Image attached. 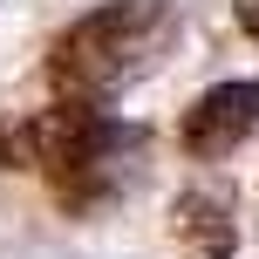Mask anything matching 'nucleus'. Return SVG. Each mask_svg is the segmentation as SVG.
<instances>
[{"label": "nucleus", "mask_w": 259, "mask_h": 259, "mask_svg": "<svg viewBox=\"0 0 259 259\" xmlns=\"http://www.w3.org/2000/svg\"><path fill=\"white\" fill-rule=\"evenodd\" d=\"M157 27V0H116V7H96L82 14L68 34H55L48 48V82L68 96H96L137 62V48L150 41Z\"/></svg>", "instance_id": "1"}, {"label": "nucleus", "mask_w": 259, "mask_h": 259, "mask_svg": "<svg viewBox=\"0 0 259 259\" xmlns=\"http://www.w3.org/2000/svg\"><path fill=\"white\" fill-rule=\"evenodd\" d=\"M7 164H21V170H48L55 184H75V178H89L96 164L109 157V123L96 116L89 103H55V109H41V116H27L21 130H7Z\"/></svg>", "instance_id": "2"}, {"label": "nucleus", "mask_w": 259, "mask_h": 259, "mask_svg": "<svg viewBox=\"0 0 259 259\" xmlns=\"http://www.w3.org/2000/svg\"><path fill=\"white\" fill-rule=\"evenodd\" d=\"M252 130H259V82H219L184 109L178 143L191 157H232Z\"/></svg>", "instance_id": "3"}, {"label": "nucleus", "mask_w": 259, "mask_h": 259, "mask_svg": "<svg viewBox=\"0 0 259 259\" xmlns=\"http://www.w3.org/2000/svg\"><path fill=\"white\" fill-rule=\"evenodd\" d=\"M170 232H178L184 259H232V246H239L232 205L211 198V191H184L178 205H170Z\"/></svg>", "instance_id": "4"}, {"label": "nucleus", "mask_w": 259, "mask_h": 259, "mask_svg": "<svg viewBox=\"0 0 259 259\" xmlns=\"http://www.w3.org/2000/svg\"><path fill=\"white\" fill-rule=\"evenodd\" d=\"M239 27H246V34L259 41V0H239Z\"/></svg>", "instance_id": "5"}]
</instances>
